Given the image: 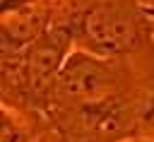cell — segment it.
Masks as SVG:
<instances>
[{
  "instance_id": "1",
  "label": "cell",
  "mask_w": 154,
  "mask_h": 142,
  "mask_svg": "<svg viewBox=\"0 0 154 142\" xmlns=\"http://www.w3.org/2000/svg\"><path fill=\"white\" fill-rule=\"evenodd\" d=\"M84 36H87V43L99 53H116L132 43L135 26L130 14H125L123 10L99 7L89 12L84 22Z\"/></svg>"
},
{
  "instance_id": "2",
  "label": "cell",
  "mask_w": 154,
  "mask_h": 142,
  "mask_svg": "<svg viewBox=\"0 0 154 142\" xmlns=\"http://www.w3.org/2000/svg\"><path fill=\"white\" fill-rule=\"evenodd\" d=\"M60 89L75 101H96L111 89V72L96 60L77 58L63 70Z\"/></svg>"
},
{
  "instance_id": "3",
  "label": "cell",
  "mask_w": 154,
  "mask_h": 142,
  "mask_svg": "<svg viewBox=\"0 0 154 142\" xmlns=\"http://www.w3.org/2000/svg\"><path fill=\"white\" fill-rule=\"evenodd\" d=\"M55 67H58V51H55V46H38L31 53V58H29V72H31V79H36V82L51 77Z\"/></svg>"
}]
</instances>
